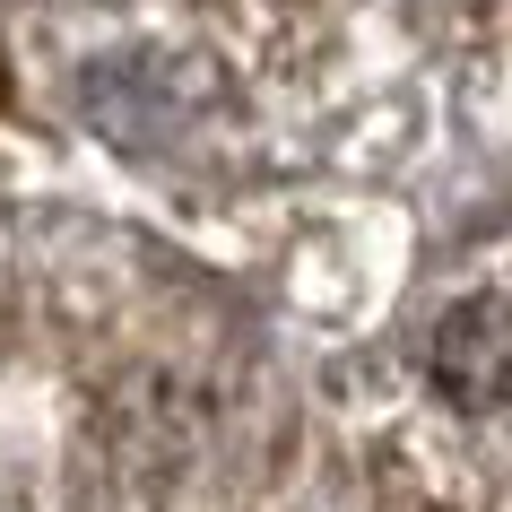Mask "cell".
<instances>
[{"label":"cell","instance_id":"1","mask_svg":"<svg viewBox=\"0 0 512 512\" xmlns=\"http://www.w3.org/2000/svg\"><path fill=\"white\" fill-rule=\"evenodd\" d=\"M382 460L434 512H512V235L478 243L382 365Z\"/></svg>","mask_w":512,"mask_h":512}]
</instances>
